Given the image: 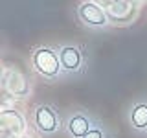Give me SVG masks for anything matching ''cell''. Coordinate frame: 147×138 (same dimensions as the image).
<instances>
[{
    "mask_svg": "<svg viewBox=\"0 0 147 138\" xmlns=\"http://www.w3.org/2000/svg\"><path fill=\"white\" fill-rule=\"evenodd\" d=\"M31 63L35 70L44 77H55L59 74V68H63L59 55L50 48H37L31 55Z\"/></svg>",
    "mask_w": 147,
    "mask_h": 138,
    "instance_id": "cell-1",
    "label": "cell"
},
{
    "mask_svg": "<svg viewBox=\"0 0 147 138\" xmlns=\"http://www.w3.org/2000/svg\"><path fill=\"white\" fill-rule=\"evenodd\" d=\"M0 131H2V138H18L26 131V122L22 114L17 110H2L0 112Z\"/></svg>",
    "mask_w": 147,
    "mask_h": 138,
    "instance_id": "cell-2",
    "label": "cell"
},
{
    "mask_svg": "<svg viewBox=\"0 0 147 138\" xmlns=\"http://www.w3.org/2000/svg\"><path fill=\"white\" fill-rule=\"evenodd\" d=\"M77 13H79L81 20L88 26H105L109 22L105 9L96 2H83L79 9H77Z\"/></svg>",
    "mask_w": 147,
    "mask_h": 138,
    "instance_id": "cell-3",
    "label": "cell"
},
{
    "mask_svg": "<svg viewBox=\"0 0 147 138\" xmlns=\"http://www.w3.org/2000/svg\"><path fill=\"white\" fill-rule=\"evenodd\" d=\"M136 4L131 2H109L105 6V13H107L109 20L112 22H131L136 17Z\"/></svg>",
    "mask_w": 147,
    "mask_h": 138,
    "instance_id": "cell-4",
    "label": "cell"
},
{
    "mask_svg": "<svg viewBox=\"0 0 147 138\" xmlns=\"http://www.w3.org/2000/svg\"><path fill=\"white\" fill-rule=\"evenodd\" d=\"M2 85L9 94L13 96H26L30 92V83L26 81V77L22 76L18 70H6L2 77Z\"/></svg>",
    "mask_w": 147,
    "mask_h": 138,
    "instance_id": "cell-5",
    "label": "cell"
},
{
    "mask_svg": "<svg viewBox=\"0 0 147 138\" xmlns=\"http://www.w3.org/2000/svg\"><path fill=\"white\" fill-rule=\"evenodd\" d=\"M33 122H35V125L39 127L42 133H53L55 129L59 127L57 116H55L53 109L48 107V105H40V107L35 109Z\"/></svg>",
    "mask_w": 147,
    "mask_h": 138,
    "instance_id": "cell-6",
    "label": "cell"
},
{
    "mask_svg": "<svg viewBox=\"0 0 147 138\" xmlns=\"http://www.w3.org/2000/svg\"><path fill=\"white\" fill-rule=\"evenodd\" d=\"M59 61L61 66L68 72H77L81 66V52L76 46H64L59 50Z\"/></svg>",
    "mask_w": 147,
    "mask_h": 138,
    "instance_id": "cell-7",
    "label": "cell"
},
{
    "mask_svg": "<svg viewBox=\"0 0 147 138\" xmlns=\"http://www.w3.org/2000/svg\"><path fill=\"white\" fill-rule=\"evenodd\" d=\"M68 133L74 138H85L90 133V120L85 114H74L68 120Z\"/></svg>",
    "mask_w": 147,
    "mask_h": 138,
    "instance_id": "cell-8",
    "label": "cell"
},
{
    "mask_svg": "<svg viewBox=\"0 0 147 138\" xmlns=\"http://www.w3.org/2000/svg\"><path fill=\"white\" fill-rule=\"evenodd\" d=\"M131 122L136 129L147 127V103H138L131 112Z\"/></svg>",
    "mask_w": 147,
    "mask_h": 138,
    "instance_id": "cell-9",
    "label": "cell"
},
{
    "mask_svg": "<svg viewBox=\"0 0 147 138\" xmlns=\"http://www.w3.org/2000/svg\"><path fill=\"white\" fill-rule=\"evenodd\" d=\"M85 138H103V133H101L99 129H90V133Z\"/></svg>",
    "mask_w": 147,
    "mask_h": 138,
    "instance_id": "cell-10",
    "label": "cell"
},
{
    "mask_svg": "<svg viewBox=\"0 0 147 138\" xmlns=\"http://www.w3.org/2000/svg\"><path fill=\"white\" fill-rule=\"evenodd\" d=\"M22 138H37V136H33V135H26V136H22Z\"/></svg>",
    "mask_w": 147,
    "mask_h": 138,
    "instance_id": "cell-11",
    "label": "cell"
}]
</instances>
